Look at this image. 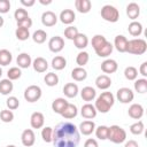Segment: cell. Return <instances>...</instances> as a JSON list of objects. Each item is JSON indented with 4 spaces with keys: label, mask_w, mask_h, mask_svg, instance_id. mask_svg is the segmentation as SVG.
<instances>
[{
    "label": "cell",
    "mask_w": 147,
    "mask_h": 147,
    "mask_svg": "<svg viewBox=\"0 0 147 147\" xmlns=\"http://www.w3.org/2000/svg\"><path fill=\"white\" fill-rule=\"evenodd\" d=\"M79 141V130L74 123L69 121L61 122L53 129L52 142L54 147H77Z\"/></svg>",
    "instance_id": "obj_1"
},
{
    "label": "cell",
    "mask_w": 147,
    "mask_h": 147,
    "mask_svg": "<svg viewBox=\"0 0 147 147\" xmlns=\"http://www.w3.org/2000/svg\"><path fill=\"white\" fill-rule=\"evenodd\" d=\"M115 103V96L111 92H102L95 100L94 107L96 109V111L106 114L110 110V108L114 106Z\"/></svg>",
    "instance_id": "obj_2"
},
{
    "label": "cell",
    "mask_w": 147,
    "mask_h": 147,
    "mask_svg": "<svg viewBox=\"0 0 147 147\" xmlns=\"http://www.w3.org/2000/svg\"><path fill=\"white\" fill-rule=\"evenodd\" d=\"M147 51V42L145 39L141 38H134L131 40H127L126 46V53L133 54V55H142Z\"/></svg>",
    "instance_id": "obj_3"
},
{
    "label": "cell",
    "mask_w": 147,
    "mask_h": 147,
    "mask_svg": "<svg viewBox=\"0 0 147 147\" xmlns=\"http://www.w3.org/2000/svg\"><path fill=\"white\" fill-rule=\"evenodd\" d=\"M108 140L114 144H122L126 140V131L119 125L108 126Z\"/></svg>",
    "instance_id": "obj_4"
},
{
    "label": "cell",
    "mask_w": 147,
    "mask_h": 147,
    "mask_svg": "<svg viewBox=\"0 0 147 147\" xmlns=\"http://www.w3.org/2000/svg\"><path fill=\"white\" fill-rule=\"evenodd\" d=\"M101 17L107 21V22H110V23H116L118 20H119V11L116 7L111 6V5H105L102 8H101Z\"/></svg>",
    "instance_id": "obj_5"
},
{
    "label": "cell",
    "mask_w": 147,
    "mask_h": 147,
    "mask_svg": "<svg viewBox=\"0 0 147 147\" xmlns=\"http://www.w3.org/2000/svg\"><path fill=\"white\" fill-rule=\"evenodd\" d=\"M41 94H42V91H41L40 86H38V85H30L24 91V99L28 102L33 103V102L38 101L41 98Z\"/></svg>",
    "instance_id": "obj_6"
},
{
    "label": "cell",
    "mask_w": 147,
    "mask_h": 147,
    "mask_svg": "<svg viewBox=\"0 0 147 147\" xmlns=\"http://www.w3.org/2000/svg\"><path fill=\"white\" fill-rule=\"evenodd\" d=\"M116 98L121 103H130L134 99V93L129 87H121L116 92Z\"/></svg>",
    "instance_id": "obj_7"
},
{
    "label": "cell",
    "mask_w": 147,
    "mask_h": 147,
    "mask_svg": "<svg viewBox=\"0 0 147 147\" xmlns=\"http://www.w3.org/2000/svg\"><path fill=\"white\" fill-rule=\"evenodd\" d=\"M48 48L53 53H59L64 48V39L60 36H54L48 41Z\"/></svg>",
    "instance_id": "obj_8"
},
{
    "label": "cell",
    "mask_w": 147,
    "mask_h": 147,
    "mask_svg": "<svg viewBox=\"0 0 147 147\" xmlns=\"http://www.w3.org/2000/svg\"><path fill=\"white\" fill-rule=\"evenodd\" d=\"M21 141L23 146L25 147H31L36 142V134L32 129H25L22 134H21Z\"/></svg>",
    "instance_id": "obj_9"
},
{
    "label": "cell",
    "mask_w": 147,
    "mask_h": 147,
    "mask_svg": "<svg viewBox=\"0 0 147 147\" xmlns=\"http://www.w3.org/2000/svg\"><path fill=\"white\" fill-rule=\"evenodd\" d=\"M57 16L52 10H46L41 15V23L45 26H54L57 23Z\"/></svg>",
    "instance_id": "obj_10"
},
{
    "label": "cell",
    "mask_w": 147,
    "mask_h": 147,
    "mask_svg": "<svg viewBox=\"0 0 147 147\" xmlns=\"http://www.w3.org/2000/svg\"><path fill=\"white\" fill-rule=\"evenodd\" d=\"M45 123V116L40 111H34L32 113L30 117V124L32 129H41Z\"/></svg>",
    "instance_id": "obj_11"
},
{
    "label": "cell",
    "mask_w": 147,
    "mask_h": 147,
    "mask_svg": "<svg viewBox=\"0 0 147 147\" xmlns=\"http://www.w3.org/2000/svg\"><path fill=\"white\" fill-rule=\"evenodd\" d=\"M95 123L91 119H86V121H83L80 124H79V133H82L83 136H90L94 132L95 130Z\"/></svg>",
    "instance_id": "obj_12"
},
{
    "label": "cell",
    "mask_w": 147,
    "mask_h": 147,
    "mask_svg": "<svg viewBox=\"0 0 147 147\" xmlns=\"http://www.w3.org/2000/svg\"><path fill=\"white\" fill-rule=\"evenodd\" d=\"M96 114H98V111H96L94 105H92V103H90V102L83 105V107H82V109H80V115H82L85 119H92V118H94V117L96 116Z\"/></svg>",
    "instance_id": "obj_13"
},
{
    "label": "cell",
    "mask_w": 147,
    "mask_h": 147,
    "mask_svg": "<svg viewBox=\"0 0 147 147\" xmlns=\"http://www.w3.org/2000/svg\"><path fill=\"white\" fill-rule=\"evenodd\" d=\"M127 114L133 119H140L144 116V107L140 103H132L127 109Z\"/></svg>",
    "instance_id": "obj_14"
},
{
    "label": "cell",
    "mask_w": 147,
    "mask_h": 147,
    "mask_svg": "<svg viewBox=\"0 0 147 147\" xmlns=\"http://www.w3.org/2000/svg\"><path fill=\"white\" fill-rule=\"evenodd\" d=\"M60 21L63 23V24H67V25H70L71 23H74V21L76 20V14L72 9H63L61 13H60V16H59Z\"/></svg>",
    "instance_id": "obj_15"
},
{
    "label": "cell",
    "mask_w": 147,
    "mask_h": 147,
    "mask_svg": "<svg viewBox=\"0 0 147 147\" xmlns=\"http://www.w3.org/2000/svg\"><path fill=\"white\" fill-rule=\"evenodd\" d=\"M117 69H118V64L113 59H106L101 63V70L105 74H114L117 71Z\"/></svg>",
    "instance_id": "obj_16"
},
{
    "label": "cell",
    "mask_w": 147,
    "mask_h": 147,
    "mask_svg": "<svg viewBox=\"0 0 147 147\" xmlns=\"http://www.w3.org/2000/svg\"><path fill=\"white\" fill-rule=\"evenodd\" d=\"M16 63L20 69H28L30 65H32V59L28 53H21L17 55Z\"/></svg>",
    "instance_id": "obj_17"
},
{
    "label": "cell",
    "mask_w": 147,
    "mask_h": 147,
    "mask_svg": "<svg viewBox=\"0 0 147 147\" xmlns=\"http://www.w3.org/2000/svg\"><path fill=\"white\" fill-rule=\"evenodd\" d=\"M119 53H126V46H127V38L123 34H118L114 39L113 45Z\"/></svg>",
    "instance_id": "obj_18"
},
{
    "label": "cell",
    "mask_w": 147,
    "mask_h": 147,
    "mask_svg": "<svg viewBox=\"0 0 147 147\" xmlns=\"http://www.w3.org/2000/svg\"><path fill=\"white\" fill-rule=\"evenodd\" d=\"M126 15L130 20L136 21L140 15V6L136 2H130L126 6Z\"/></svg>",
    "instance_id": "obj_19"
},
{
    "label": "cell",
    "mask_w": 147,
    "mask_h": 147,
    "mask_svg": "<svg viewBox=\"0 0 147 147\" xmlns=\"http://www.w3.org/2000/svg\"><path fill=\"white\" fill-rule=\"evenodd\" d=\"M32 67H33L34 71L41 74V72H45L48 69V62L46 61V59H44L41 56H38L32 61Z\"/></svg>",
    "instance_id": "obj_20"
},
{
    "label": "cell",
    "mask_w": 147,
    "mask_h": 147,
    "mask_svg": "<svg viewBox=\"0 0 147 147\" xmlns=\"http://www.w3.org/2000/svg\"><path fill=\"white\" fill-rule=\"evenodd\" d=\"M80 96L84 101H87V103L90 101H93L96 96V91L95 88H93L92 86H85L82 88L80 91Z\"/></svg>",
    "instance_id": "obj_21"
},
{
    "label": "cell",
    "mask_w": 147,
    "mask_h": 147,
    "mask_svg": "<svg viewBox=\"0 0 147 147\" xmlns=\"http://www.w3.org/2000/svg\"><path fill=\"white\" fill-rule=\"evenodd\" d=\"M77 114H78V109H77L76 105L69 102L65 106V108L63 109V111L61 113V116L65 119H71V118H75L77 116Z\"/></svg>",
    "instance_id": "obj_22"
},
{
    "label": "cell",
    "mask_w": 147,
    "mask_h": 147,
    "mask_svg": "<svg viewBox=\"0 0 147 147\" xmlns=\"http://www.w3.org/2000/svg\"><path fill=\"white\" fill-rule=\"evenodd\" d=\"M113 49H114L113 44L107 40L100 48L95 49V53H96V55L100 56V57H108V56L113 53Z\"/></svg>",
    "instance_id": "obj_23"
},
{
    "label": "cell",
    "mask_w": 147,
    "mask_h": 147,
    "mask_svg": "<svg viewBox=\"0 0 147 147\" xmlns=\"http://www.w3.org/2000/svg\"><path fill=\"white\" fill-rule=\"evenodd\" d=\"M111 85V79L107 75H100L95 79V86L100 90H107Z\"/></svg>",
    "instance_id": "obj_24"
},
{
    "label": "cell",
    "mask_w": 147,
    "mask_h": 147,
    "mask_svg": "<svg viewBox=\"0 0 147 147\" xmlns=\"http://www.w3.org/2000/svg\"><path fill=\"white\" fill-rule=\"evenodd\" d=\"M79 92V88H78V85L75 84V83H67L64 86H63V93L67 98H75L77 96Z\"/></svg>",
    "instance_id": "obj_25"
},
{
    "label": "cell",
    "mask_w": 147,
    "mask_h": 147,
    "mask_svg": "<svg viewBox=\"0 0 147 147\" xmlns=\"http://www.w3.org/2000/svg\"><path fill=\"white\" fill-rule=\"evenodd\" d=\"M76 9L82 14H87L92 8V2L90 0H76L75 1Z\"/></svg>",
    "instance_id": "obj_26"
},
{
    "label": "cell",
    "mask_w": 147,
    "mask_h": 147,
    "mask_svg": "<svg viewBox=\"0 0 147 147\" xmlns=\"http://www.w3.org/2000/svg\"><path fill=\"white\" fill-rule=\"evenodd\" d=\"M142 24L138 21H132L127 26V31L132 37H139L142 33Z\"/></svg>",
    "instance_id": "obj_27"
},
{
    "label": "cell",
    "mask_w": 147,
    "mask_h": 147,
    "mask_svg": "<svg viewBox=\"0 0 147 147\" xmlns=\"http://www.w3.org/2000/svg\"><path fill=\"white\" fill-rule=\"evenodd\" d=\"M68 103H69V102H68L64 98H56V99L52 102V109H53L54 113L61 115V113L63 111V109L65 108V106H67Z\"/></svg>",
    "instance_id": "obj_28"
},
{
    "label": "cell",
    "mask_w": 147,
    "mask_h": 147,
    "mask_svg": "<svg viewBox=\"0 0 147 147\" xmlns=\"http://www.w3.org/2000/svg\"><path fill=\"white\" fill-rule=\"evenodd\" d=\"M72 41H74L75 46H76L78 49H82V51H83L84 48H86L87 45H88V38H87V36L84 34V33H80V32L76 36V38H75Z\"/></svg>",
    "instance_id": "obj_29"
},
{
    "label": "cell",
    "mask_w": 147,
    "mask_h": 147,
    "mask_svg": "<svg viewBox=\"0 0 147 147\" xmlns=\"http://www.w3.org/2000/svg\"><path fill=\"white\" fill-rule=\"evenodd\" d=\"M71 77L76 82H82V80H85L86 77H87V71L82 68V67H76L72 69L71 71Z\"/></svg>",
    "instance_id": "obj_30"
},
{
    "label": "cell",
    "mask_w": 147,
    "mask_h": 147,
    "mask_svg": "<svg viewBox=\"0 0 147 147\" xmlns=\"http://www.w3.org/2000/svg\"><path fill=\"white\" fill-rule=\"evenodd\" d=\"M13 90H14V84L11 80H9L8 78L0 80V93L2 95H8L9 93L13 92Z\"/></svg>",
    "instance_id": "obj_31"
},
{
    "label": "cell",
    "mask_w": 147,
    "mask_h": 147,
    "mask_svg": "<svg viewBox=\"0 0 147 147\" xmlns=\"http://www.w3.org/2000/svg\"><path fill=\"white\" fill-rule=\"evenodd\" d=\"M67 67V60L61 56V55H56L55 57H53L52 60V68L55 70H63Z\"/></svg>",
    "instance_id": "obj_32"
},
{
    "label": "cell",
    "mask_w": 147,
    "mask_h": 147,
    "mask_svg": "<svg viewBox=\"0 0 147 147\" xmlns=\"http://www.w3.org/2000/svg\"><path fill=\"white\" fill-rule=\"evenodd\" d=\"M13 61V55L8 49H0V65L5 67L10 64Z\"/></svg>",
    "instance_id": "obj_33"
},
{
    "label": "cell",
    "mask_w": 147,
    "mask_h": 147,
    "mask_svg": "<svg viewBox=\"0 0 147 147\" xmlns=\"http://www.w3.org/2000/svg\"><path fill=\"white\" fill-rule=\"evenodd\" d=\"M44 82L47 86L49 87H53V86H56L59 84V76L55 74V72H48L45 75L44 77Z\"/></svg>",
    "instance_id": "obj_34"
},
{
    "label": "cell",
    "mask_w": 147,
    "mask_h": 147,
    "mask_svg": "<svg viewBox=\"0 0 147 147\" xmlns=\"http://www.w3.org/2000/svg\"><path fill=\"white\" fill-rule=\"evenodd\" d=\"M47 39V33L46 31L41 30V29H38L33 32L32 34V40L36 42V44H44Z\"/></svg>",
    "instance_id": "obj_35"
},
{
    "label": "cell",
    "mask_w": 147,
    "mask_h": 147,
    "mask_svg": "<svg viewBox=\"0 0 147 147\" xmlns=\"http://www.w3.org/2000/svg\"><path fill=\"white\" fill-rule=\"evenodd\" d=\"M134 90L136 92L144 94L147 92V79L146 78H139L134 82Z\"/></svg>",
    "instance_id": "obj_36"
},
{
    "label": "cell",
    "mask_w": 147,
    "mask_h": 147,
    "mask_svg": "<svg viewBox=\"0 0 147 147\" xmlns=\"http://www.w3.org/2000/svg\"><path fill=\"white\" fill-rule=\"evenodd\" d=\"M88 60H90V55L85 51H80L76 56V63L78 64V67H82V68H84V65L87 64Z\"/></svg>",
    "instance_id": "obj_37"
},
{
    "label": "cell",
    "mask_w": 147,
    "mask_h": 147,
    "mask_svg": "<svg viewBox=\"0 0 147 147\" xmlns=\"http://www.w3.org/2000/svg\"><path fill=\"white\" fill-rule=\"evenodd\" d=\"M15 36H16V38H17L18 40L24 41V40H28V39H29V37H30V31H29V29L17 26L16 30H15Z\"/></svg>",
    "instance_id": "obj_38"
},
{
    "label": "cell",
    "mask_w": 147,
    "mask_h": 147,
    "mask_svg": "<svg viewBox=\"0 0 147 147\" xmlns=\"http://www.w3.org/2000/svg\"><path fill=\"white\" fill-rule=\"evenodd\" d=\"M124 77L127 79V80H136L137 77H138V70L136 67H132V65H129L125 68L124 70Z\"/></svg>",
    "instance_id": "obj_39"
},
{
    "label": "cell",
    "mask_w": 147,
    "mask_h": 147,
    "mask_svg": "<svg viewBox=\"0 0 147 147\" xmlns=\"http://www.w3.org/2000/svg\"><path fill=\"white\" fill-rule=\"evenodd\" d=\"M144 130H145V125H144L142 121H138V122H136V123L130 125V132L132 134H134V136L141 134L144 132Z\"/></svg>",
    "instance_id": "obj_40"
},
{
    "label": "cell",
    "mask_w": 147,
    "mask_h": 147,
    "mask_svg": "<svg viewBox=\"0 0 147 147\" xmlns=\"http://www.w3.org/2000/svg\"><path fill=\"white\" fill-rule=\"evenodd\" d=\"M22 76V71L18 67H11L9 68V70L7 71V77L9 80H17L18 78H21Z\"/></svg>",
    "instance_id": "obj_41"
},
{
    "label": "cell",
    "mask_w": 147,
    "mask_h": 147,
    "mask_svg": "<svg viewBox=\"0 0 147 147\" xmlns=\"http://www.w3.org/2000/svg\"><path fill=\"white\" fill-rule=\"evenodd\" d=\"M106 41H107V39H106L105 36H102V34H95V36L92 38L91 44H92V47H93L94 51H95V49L100 48Z\"/></svg>",
    "instance_id": "obj_42"
},
{
    "label": "cell",
    "mask_w": 147,
    "mask_h": 147,
    "mask_svg": "<svg viewBox=\"0 0 147 147\" xmlns=\"http://www.w3.org/2000/svg\"><path fill=\"white\" fill-rule=\"evenodd\" d=\"M94 132H95L96 138L100 140H106L108 138V126H106V125H100V126L95 127Z\"/></svg>",
    "instance_id": "obj_43"
},
{
    "label": "cell",
    "mask_w": 147,
    "mask_h": 147,
    "mask_svg": "<svg viewBox=\"0 0 147 147\" xmlns=\"http://www.w3.org/2000/svg\"><path fill=\"white\" fill-rule=\"evenodd\" d=\"M78 33H79L78 29L76 26H74V25H69L68 28L64 29V37L67 39H69V40H74Z\"/></svg>",
    "instance_id": "obj_44"
},
{
    "label": "cell",
    "mask_w": 147,
    "mask_h": 147,
    "mask_svg": "<svg viewBox=\"0 0 147 147\" xmlns=\"http://www.w3.org/2000/svg\"><path fill=\"white\" fill-rule=\"evenodd\" d=\"M41 138L45 142H52V140H53V127L45 126L41 130Z\"/></svg>",
    "instance_id": "obj_45"
},
{
    "label": "cell",
    "mask_w": 147,
    "mask_h": 147,
    "mask_svg": "<svg viewBox=\"0 0 147 147\" xmlns=\"http://www.w3.org/2000/svg\"><path fill=\"white\" fill-rule=\"evenodd\" d=\"M0 119L3 123H10L14 119V113L9 109H3L0 111Z\"/></svg>",
    "instance_id": "obj_46"
},
{
    "label": "cell",
    "mask_w": 147,
    "mask_h": 147,
    "mask_svg": "<svg viewBox=\"0 0 147 147\" xmlns=\"http://www.w3.org/2000/svg\"><path fill=\"white\" fill-rule=\"evenodd\" d=\"M6 105L9 110H15L20 107V100L16 96H9L6 100Z\"/></svg>",
    "instance_id": "obj_47"
},
{
    "label": "cell",
    "mask_w": 147,
    "mask_h": 147,
    "mask_svg": "<svg viewBox=\"0 0 147 147\" xmlns=\"http://www.w3.org/2000/svg\"><path fill=\"white\" fill-rule=\"evenodd\" d=\"M26 17H29V13H28V10L26 9H24V8H17L16 10H15V13H14V18L16 20V22H18V21H22V20H24V18H26Z\"/></svg>",
    "instance_id": "obj_48"
},
{
    "label": "cell",
    "mask_w": 147,
    "mask_h": 147,
    "mask_svg": "<svg viewBox=\"0 0 147 147\" xmlns=\"http://www.w3.org/2000/svg\"><path fill=\"white\" fill-rule=\"evenodd\" d=\"M10 9L9 0H0V14H6Z\"/></svg>",
    "instance_id": "obj_49"
},
{
    "label": "cell",
    "mask_w": 147,
    "mask_h": 147,
    "mask_svg": "<svg viewBox=\"0 0 147 147\" xmlns=\"http://www.w3.org/2000/svg\"><path fill=\"white\" fill-rule=\"evenodd\" d=\"M17 26H20V28H25V29H30V28L32 26V20H31L30 16H29V17L22 20V21H18V22H17Z\"/></svg>",
    "instance_id": "obj_50"
},
{
    "label": "cell",
    "mask_w": 147,
    "mask_h": 147,
    "mask_svg": "<svg viewBox=\"0 0 147 147\" xmlns=\"http://www.w3.org/2000/svg\"><path fill=\"white\" fill-rule=\"evenodd\" d=\"M84 147H99V146H98V141L95 139L90 138L84 142Z\"/></svg>",
    "instance_id": "obj_51"
},
{
    "label": "cell",
    "mask_w": 147,
    "mask_h": 147,
    "mask_svg": "<svg viewBox=\"0 0 147 147\" xmlns=\"http://www.w3.org/2000/svg\"><path fill=\"white\" fill-rule=\"evenodd\" d=\"M139 72L144 76V78L147 77V62H142L141 63V65L139 68Z\"/></svg>",
    "instance_id": "obj_52"
},
{
    "label": "cell",
    "mask_w": 147,
    "mask_h": 147,
    "mask_svg": "<svg viewBox=\"0 0 147 147\" xmlns=\"http://www.w3.org/2000/svg\"><path fill=\"white\" fill-rule=\"evenodd\" d=\"M20 2H21V5H23V6H25V7H32V6L36 3L34 0H21Z\"/></svg>",
    "instance_id": "obj_53"
},
{
    "label": "cell",
    "mask_w": 147,
    "mask_h": 147,
    "mask_svg": "<svg viewBox=\"0 0 147 147\" xmlns=\"http://www.w3.org/2000/svg\"><path fill=\"white\" fill-rule=\"evenodd\" d=\"M124 147H139V145L136 140H127V141H125Z\"/></svg>",
    "instance_id": "obj_54"
},
{
    "label": "cell",
    "mask_w": 147,
    "mask_h": 147,
    "mask_svg": "<svg viewBox=\"0 0 147 147\" xmlns=\"http://www.w3.org/2000/svg\"><path fill=\"white\" fill-rule=\"evenodd\" d=\"M39 3L47 6V5H51V3H52V0H47V1H45V0H39Z\"/></svg>",
    "instance_id": "obj_55"
},
{
    "label": "cell",
    "mask_w": 147,
    "mask_h": 147,
    "mask_svg": "<svg viewBox=\"0 0 147 147\" xmlns=\"http://www.w3.org/2000/svg\"><path fill=\"white\" fill-rule=\"evenodd\" d=\"M3 23H5V20H3V17H2L1 15H0V28H2Z\"/></svg>",
    "instance_id": "obj_56"
},
{
    "label": "cell",
    "mask_w": 147,
    "mask_h": 147,
    "mask_svg": "<svg viewBox=\"0 0 147 147\" xmlns=\"http://www.w3.org/2000/svg\"><path fill=\"white\" fill-rule=\"evenodd\" d=\"M1 76H2V69H1V67H0V78H1Z\"/></svg>",
    "instance_id": "obj_57"
},
{
    "label": "cell",
    "mask_w": 147,
    "mask_h": 147,
    "mask_svg": "<svg viewBox=\"0 0 147 147\" xmlns=\"http://www.w3.org/2000/svg\"><path fill=\"white\" fill-rule=\"evenodd\" d=\"M6 147H16L15 145H8V146H6Z\"/></svg>",
    "instance_id": "obj_58"
}]
</instances>
